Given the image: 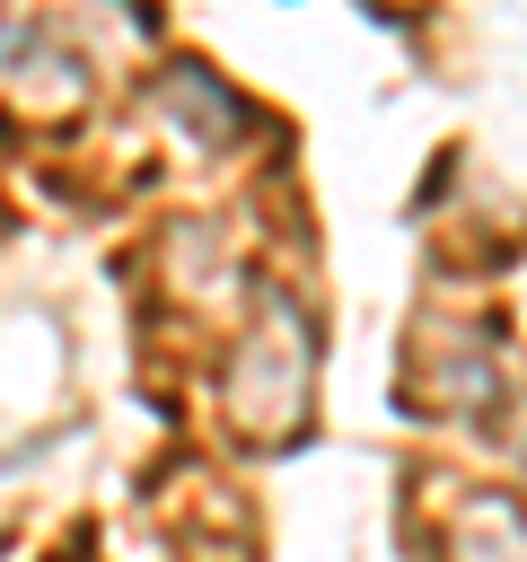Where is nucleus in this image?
<instances>
[{"mask_svg": "<svg viewBox=\"0 0 527 562\" xmlns=\"http://www.w3.org/2000/svg\"><path fill=\"white\" fill-rule=\"evenodd\" d=\"M0 44H9V26H0Z\"/></svg>", "mask_w": 527, "mask_h": 562, "instance_id": "nucleus-2", "label": "nucleus"}, {"mask_svg": "<svg viewBox=\"0 0 527 562\" xmlns=\"http://www.w3.org/2000/svg\"><path fill=\"white\" fill-rule=\"evenodd\" d=\"M299 386H307V351H299V325L272 316V342H255L237 360V430H290L299 422Z\"/></svg>", "mask_w": 527, "mask_h": 562, "instance_id": "nucleus-1", "label": "nucleus"}]
</instances>
